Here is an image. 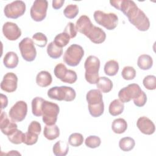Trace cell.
Masks as SVG:
<instances>
[{
	"mask_svg": "<svg viewBox=\"0 0 156 156\" xmlns=\"http://www.w3.org/2000/svg\"><path fill=\"white\" fill-rule=\"evenodd\" d=\"M137 65L142 70H148L153 65L152 58L149 55L142 54L138 58Z\"/></svg>",
	"mask_w": 156,
	"mask_h": 156,
	"instance_id": "603a6c76",
	"label": "cell"
},
{
	"mask_svg": "<svg viewBox=\"0 0 156 156\" xmlns=\"http://www.w3.org/2000/svg\"><path fill=\"white\" fill-rule=\"evenodd\" d=\"M104 73L109 76H115L119 71L118 62L115 60H110L107 62L104 65Z\"/></svg>",
	"mask_w": 156,
	"mask_h": 156,
	"instance_id": "4316f807",
	"label": "cell"
},
{
	"mask_svg": "<svg viewBox=\"0 0 156 156\" xmlns=\"http://www.w3.org/2000/svg\"><path fill=\"white\" fill-rule=\"evenodd\" d=\"M134 104L138 107H141L144 106L147 101V96L146 93L142 90L140 95L135 99L133 100Z\"/></svg>",
	"mask_w": 156,
	"mask_h": 156,
	"instance_id": "7bdbcfd3",
	"label": "cell"
},
{
	"mask_svg": "<svg viewBox=\"0 0 156 156\" xmlns=\"http://www.w3.org/2000/svg\"><path fill=\"white\" fill-rule=\"evenodd\" d=\"M84 68L85 69V78L87 82L90 84H96L99 79V59L94 55L88 56L85 62Z\"/></svg>",
	"mask_w": 156,
	"mask_h": 156,
	"instance_id": "277c9868",
	"label": "cell"
},
{
	"mask_svg": "<svg viewBox=\"0 0 156 156\" xmlns=\"http://www.w3.org/2000/svg\"><path fill=\"white\" fill-rule=\"evenodd\" d=\"M68 143L60 140L56 142L52 147L53 153L56 156H65L68 154Z\"/></svg>",
	"mask_w": 156,
	"mask_h": 156,
	"instance_id": "cb8c5ba5",
	"label": "cell"
},
{
	"mask_svg": "<svg viewBox=\"0 0 156 156\" xmlns=\"http://www.w3.org/2000/svg\"><path fill=\"white\" fill-rule=\"evenodd\" d=\"M44 136L49 140H54L60 135V130L58 127L54 125H46L43 130Z\"/></svg>",
	"mask_w": 156,
	"mask_h": 156,
	"instance_id": "ffe728a7",
	"label": "cell"
},
{
	"mask_svg": "<svg viewBox=\"0 0 156 156\" xmlns=\"http://www.w3.org/2000/svg\"><path fill=\"white\" fill-rule=\"evenodd\" d=\"M52 81V76L47 71H41L37 75L36 83L39 87H46L51 84Z\"/></svg>",
	"mask_w": 156,
	"mask_h": 156,
	"instance_id": "ac0fdd59",
	"label": "cell"
},
{
	"mask_svg": "<svg viewBox=\"0 0 156 156\" xmlns=\"http://www.w3.org/2000/svg\"><path fill=\"white\" fill-rule=\"evenodd\" d=\"M64 32L67 34L70 38H73L77 35V30L74 24L72 22H69L64 29Z\"/></svg>",
	"mask_w": 156,
	"mask_h": 156,
	"instance_id": "60d3db41",
	"label": "cell"
},
{
	"mask_svg": "<svg viewBox=\"0 0 156 156\" xmlns=\"http://www.w3.org/2000/svg\"><path fill=\"white\" fill-rule=\"evenodd\" d=\"M122 78L127 80L133 79L136 76V71L132 66H127L124 67L121 72Z\"/></svg>",
	"mask_w": 156,
	"mask_h": 156,
	"instance_id": "8d00e7d4",
	"label": "cell"
},
{
	"mask_svg": "<svg viewBox=\"0 0 156 156\" xmlns=\"http://www.w3.org/2000/svg\"><path fill=\"white\" fill-rule=\"evenodd\" d=\"M76 29L95 44L102 43L105 40V32L101 28L94 26L87 15H83L79 17L76 23Z\"/></svg>",
	"mask_w": 156,
	"mask_h": 156,
	"instance_id": "7a4b0ae2",
	"label": "cell"
},
{
	"mask_svg": "<svg viewBox=\"0 0 156 156\" xmlns=\"http://www.w3.org/2000/svg\"><path fill=\"white\" fill-rule=\"evenodd\" d=\"M47 53L51 58L57 59L62 56L63 49L57 46L54 41H52L49 43L47 46Z\"/></svg>",
	"mask_w": 156,
	"mask_h": 156,
	"instance_id": "484cf974",
	"label": "cell"
},
{
	"mask_svg": "<svg viewBox=\"0 0 156 156\" xmlns=\"http://www.w3.org/2000/svg\"><path fill=\"white\" fill-rule=\"evenodd\" d=\"M112 6L121 11L129 22L140 31H147L150 27V21L143 10L130 0H111Z\"/></svg>",
	"mask_w": 156,
	"mask_h": 156,
	"instance_id": "6da1fadb",
	"label": "cell"
},
{
	"mask_svg": "<svg viewBox=\"0 0 156 156\" xmlns=\"http://www.w3.org/2000/svg\"><path fill=\"white\" fill-rule=\"evenodd\" d=\"M24 134V133H23L21 130L16 129L9 135H7V138L12 143L15 144H20L23 143Z\"/></svg>",
	"mask_w": 156,
	"mask_h": 156,
	"instance_id": "f546056e",
	"label": "cell"
},
{
	"mask_svg": "<svg viewBox=\"0 0 156 156\" xmlns=\"http://www.w3.org/2000/svg\"><path fill=\"white\" fill-rule=\"evenodd\" d=\"M18 77L13 73H7L4 77L1 83V88L2 90L7 92H14L17 88Z\"/></svg>",
	"mask_w": 156,
	"mask_h": 156,
	"instance_id": "9a60e30c",
	"label": "cell"
},
{
	"mask_svg": "<svg viewBox=\"0 0 156 156\" xmlns=\"http://www.w3.org/2000/svg\"><path fill=\"white\" fill-rule=\"evenodd\" d=\"M135 145V140L131 137L122 138L119 141V148L124 152H128L133 149Z\"/></svg>",
	"mask_w": 156,
	"mask_h": 156,
	"instance_id": "f1b7e54d",
	"label": "cell"
},
{
	"mask_svg": "<svg viewBox=\"0 0 156 156\" xmlns=\"http://www.w3.org/2000/svg\"><path fill=\"white\" fill-rule=\"evenodd\" d=\"M67 68L66 67V66L62 63H60L58 64H57L54 69V73L55 76L58 78V79H60V80H62L67 71Z\"/></svg>",
	"mask_w": 156,
	"mask_h": 156,
	"instance_id": "ab89813d",
	"label": "cell"
},
{
	"mask_svg": "<svg viewBox=\"0 0 156 156\" xmlns=\"http://www.w3.org/2000/svg\"><path fill=\"white\" fill-rule=\"evenodd\" d=\"M38 139V135L32 133V132H27L24 134L23 143L26 144V145L31 146L35 144L37 142Z\"/></svg>",
	"mask_w": 156,
	"mask_h": 156,
	"instance_id": "74e56055",
	"label": "cell"
},
{
	"mask_svg": "<svg viewBox=\"0 0 156 156\" xmlns=\"http://www.w3.org/2000/svg\"><path fill=\"white\" fill-rule=\"evenodd\" d=\"M60 112L59 106L54 102L44 100L42 105V119L46 125H54Z\"/></svg>",
	"mask_w": 156,
	"mask_h": 156,
	"instance_id": "ba28073f",
	"label": "cell"
},
{
	"mask_svg": "<svg viewBox=\"0 0 156 156\" xmlns=\"http://www.w3.org/2000/svg\"><path fill=\"white\" fill-rule=\"evenodd\" d=\"M101 92L98 89H93L88 91L86 99L88 104L90 114L94 118L101 116L104 111V104Z\"/></svg>",
	"mask_w": 156,
	"mask_h": 156,
	"instance_id": "3957f363",
	"label": "cell"
},
{
	"mask_svg": "<svg viewBox=\"0 0 156 156\" xmlns=\"http://www.w3.org/2000/svg\"><path fill=\"white\" fill-rule=\"evenodd\" d=\"M1 96V110L5 108L8 105V99L7 96L2 93L0 94Z\"/></svg>",
	"mask_w": 156,
	"mask_h": 156,
	"instance_id": "f6af8a7d",
	"label": "cell"
},
{
	"mask_svg": "<svg viewBox=\"0 0 156 156\" xmlns=\"http://www.w3.org/2000/svg\"><path fill=\"white\" fill-rule=\"evenodd\" d=\"M19 58L17 54L13 51L6 53L3 58V63L4 66L9 69H13L18 66Z\"/></svg>",
	"mask_w": 156,
	"mask_h": 156,
	"instance_id": "d6986e66",
	"label": "cell"
},
{
	"mask_svg": "<svg viewBox=\"0 0 156 156\" xmlns=\"http://www.w3.org/2000/svg\"><path fill=\"white\" fill-rule=\"evenodd\" d=\"M69 40H70L69 36L65 32H63L62 33L58 34L55 37L54 42L58 47L63 48L66 46L69 43Z\"/></svg>",
	"mask_w": 156,
	"mask_h": 156,
	"instance_id": "4dcf8cb0",
	"label": "cell"
},
{
	"mask_svg": "<svg viewBox=\"0 0 156 156\" xmlns=\"http://www.w3.org/2000/svg\"><path fill=\"white\" fill-rule=\"evenodd\" d=\"M136 126L140 132L145 135H152L155 130V124L146 116L140 117L137 120Z\"/></svg>",
	"mask_w": 156,
	"mask_h": 156,
	"instance_id": "2e32d148",
	"label": "cell"
},
{
	"mask_svg": "<svg viewBox=\"0 0 156 156\" xmlns=\"http://www.w3.org/2000/svg\"><path fill=\"white\" fill-rule=\"evenodd\" d=\"M48 96L51 99L70 102L76 98V93L70 87H53L48 91Z\"/></svg>",
	"mask_w": 156,
	"mask_h": 156,
	"instance_id": "5b68a950",
	"label": "cell"
},
{
	"mask_svg": "<svg viewBox=\"0 0 156 156\" xmlns=\"http://www.w3.org/2000/svg\"><path fill=\"white\" fill-rule=\"evenodd\" d=\"M77 79V76L76 73L71 69H68L63 78L61 80L62 82L66 83L72 84L76 82Z\"/></svg>",
	"mask_w": 156,
	"mask_h": 156,
	"instance_id": "f35d334b",
	"label": "cell"
},
{
	"mask_svg": "<svg viewBox=\"0 0 156 156\" xmlns=\"http://www.w3.org/2000/svg\"><path fill=\"white\" fill-rule=\"evenodd\" d=\"M41 131V126L40 122L36 121H32L28 127L27 132L39 135Z\"/></svg>",
	"mask_w": 156,
	"mask_h": 156,
	"instance_id": "b9f144b4",
	"label": "cell"
},
{
	"mask_svg": "<svg viewBox=\"0 0 156 156\" xmlns=\"http://www.w3.org/2000/svg\"><path fill=\"white\" fill-rule=\"evenodd\" d=\"M112 81L107 77H101L96 83L98 89L102 93H107L110 92L113 88Z\"/></svg>",
	"mask_w": 156,
	"mask_h": 156,
	"instance_id": "44dd1931",
	"label": "cell"
},
{
	"mask_svg": "<svg viewBox=\"0 0 156 156\" xmlns=\"http://www.w3.org/2000/svg\"><path fill=\"white\" fill-rule=\"evenodd\" d=\"M44 99L41 97H35L32 101V112L35 116H42V105Z\"/></svg>",
	"mask_w": 156,
	"mask_h": 156,
	"instance_id": "83f0119b",
	"label": "cell"
},
{
	"mask_svg": "<svg viewBox=\"0 0 156 156\" xmlns=\"http://www.w3.org/2000/svg\"><path fill=\"white\" fill-rule=\"evenodd\" d=\"M93 16L98 24L107 30H113L117 27L118 17L114 13H105L101 10H96L94 12Z\"/></svg>",
	"mask_w": 156,
	"mask_h": 156,
	"instance_id": "52a82bcc",
	"label": "cell"
},
{
	"mask_svg": "<svg viewBox=\"0 0 156 156\" xmlns=\"http://www.w3.org/2000/svg\"><path fill=\"white\" fill-rule=\"evenodd\" d=\"M65 2L64 0H53L52 2V8L55 10L60 9Z\"/></svg>",
	"mask_w": 156,
	"mask_h": 156,
	"instance_id": "ee69618b",
	"label": "cell"
},
{
	"mask_svg": "<svg viewBox=\"0 0 156 156\" xmlns=\"http://www.w3.org/2000/svg\"><path fill=\"white\" fill-rule=\"evenodd\" d=\"M141 89L136 83H131L121 89L118 93V98L122 103L129 102L131 99H136L141 93Z\"/></svg>",
	"mask_w": 156,
	"mask_h": 156,
	"instance_id": "7c38bea8",
	"label": "cell"
},
{
	"mask_svg": "<svg viewBox=\"0 0 156 156\" xmlns=\"http://www.w3.org/2000/svg\"><path fill=\"white\" fill-rule=\"evenodd\" d=\"M0 128L2 133L7 136L15 129H17L18 126L15 122L8 118L5 112L2 111L1 113Z\"/></svg>",
	"mask_w": 156,
	"mask_h": 156,
	"instance_id": "e0dca14e",
	"label": "cell"
},
{
	"mask_svg": "<svg viewBox=\"0 0 156 156\" xmlns=\"http://www.w3.org/2000/svg\"><path fill=\"white\" fill-rule=\"evenodd\" d=\"M23 58L27 62H32L37 56V51L33 40L26 37L23 38L18 45Z\"/></svg>",
	"mask_w": 156,
	"mask_h": 156,
	"instance_id": "9c48e42d",
	"label": "cell"
},
{
	"mask_svg": "<svg viewBox=\"0 0 156 156\" xmlns=\"http://www.w3.org/2000/svg\"><path fill=\"white\" fill-rule=\"evenodd\" d=\"M27 113V105L23 101H17L10 109L9 115L14 122H21L24 119Z\"/></svg>",
	"mask_w": 156,
	"mask_h": 156,
	"instance_id": "4fadbf2b",
	"label": "cell"
},
{
	"mask_svg": "<svg viewBox=\"0 0 156 156\" xmlns=\"http://www.w3.org/2000/svg\"><path fill=\"white\" fill-rule=\"evenodd\" d=\"M26 12V4L23 1H15L7 4L4 9L5 16L8 18L16 19Z\"/></svg>",
	"mask_w": 156,
	"mask_h": 156,
	"instance_id": "30bf717a",
	"label": "cell"
},
{
	"mask_svg": "<svg viewBox=\"0 0 156 156\" xmlns=\"http://www.w3.org/2000/svg\"><path fill=\"white\" fill-rule=\"evenodd\" d=\"M32 40L37 46L43 48L46 46L48 39L46 36L41 32H37L32 36Z\"/></svg>",
	"mask_w": 156,
	"mask_h": 156,
	"instance_id": "836d02e7",
	"label": "cell"
},
{
	"mask_svg": "<svg viewBox=\"0 0 156 156\" xmlns=\"http://www.w3.org/2000/svg\"><path fill=\"white\" fill-rule=\"evenodd\" d=\"M127 129V123L123 118H117L113 120L112 124L113 132L117 134H121Z\"/></svg>",
	"mask_w": 156,
	"mask_h": 156,
	"instance_id": "d4e9b609",
	"label": "cell"
},
{
	"mask_svg": "<svg viewBox=\"0 0 156 156\" xmlns=\"http://www.w3.org/2000/svg\"><path fill=\"white\" fill-rule=\"evenodd\" d=\"M84 55L83 48L77 44L70 45L65 52L63 60L70 66H77Z\"/></svg>",
	"mask_w": 156,
	"mask_h": 156,
	"instance_id": "8992f818",
	"label": "cell"
},
{
	"mask_svg": "<svg viewBox=\"0 0 156 156\" xmlns=\"http://www.w3.org/2000/svg\"><path fill=\"white\" fill-rule=\"evenodd\" d=\"M83 136L81 133H73L71 134L68 138V143L73 147H78L82 144Z\"/></svg>",
	"mask_w": 156,
	"mask_h": 156,
	"instance_id": "d6a6232c",
	"label": "cell"
},
{
	"mask_svg": "<svg viewBox=\"0 0 156 156\" xmlns=\"http://www.w3.org/2000/svg\"><path fill=\"white\" fill-rule=\"evenodd\" d=\"M101 143V138L96 135H90L88 136L85 141V145L90 148L94 149L98 147Z\"/></svg>",
	"mask_w": 156,
	"mask_h": 156,
	"instance_id": "e575fe53",
	"label": "cell"
},
{
	"mask_svg": "<svg viewBox=\"0 0 156 156\" xmlns=\"http://www.w3.org/2000/svg\"><path fill=\"white\" fill-rule=\"evenodd\" d=\"M79 13V7L76 4H69L63 10L65 17L69 19L74 18Z\"/></svg>",
	"mask_w": 156,
	"mask_h": 156,
	"instance_id": "1f68e13d",
	"label": "cell"
},
{
	"mask_svg": "<svg viewBox=\"0 0 156 156\" xmlns=\"http://www.w3.org/2000/svg\"><path fill=\"white\" fill-rule=\"evenodd\" d=\"M124 109V103L120 101L119 99H116L110 102L108 107V112L111 115L116 116L121 115L123 112Z\"/></svg>",
	"mask_w": 156,
	"mask_h": 156,
	"instance_id": "7402d4cb",
	"label": "cell"
},
{
	"mask_svg": "<svg viewBox=\"0 0 156 156\" xmlns=\"http://www.w3.org/2000/svg\"><path fill=\"white\" fill-rule=\"evenodd\" d=\"M144 87L149 90H154L156 88V77L153 75L146 76L143 80Z\"/></svg>",
	"mask_w": 156,
	"mask_h": 156,
	"instance_id": "d590c367",
	"label": "cell"
},
{
	"mask_svg": "<svg viewBox=\"0 0 156 156\" xmlns=\"http://www.w3.org/2000/svg\"><path fill=\"white\" fill-rule=\"evenodd\" d=\"M5 155H21V154L20 152H18L17 151H11L10 152L5 154Z\"/></svg>",
	"mask_w": 156,
	"mask_h": 156,
	"instance_id": "bcb514c9",
	"label": "cell"
},
{
	"mask_svg": "<svg viewBox=\"0 0 156 156\" xmlns=\"http://www.w3.org/2000/svg\"><path fill=\"white\" fill-rule=\"evenodd\" d=\"M2 33L4 36L9 40L15 41L21 35V30L16 23L6 22L2 26Z\"/></svg>",
	"mask_w": 156,
	"mask_h": 156,
	"instance_id": "5bb4252c",
	"label": "cell"
},
{
	"mask_svg": "<svg viewBox=\"0 0 156 156\" xmlns=\"http://www.w3.org/2000/svg\"><path fill=\"white\" fill-rule=\"evenodd\" d=\"M48 2L46 0H36L30 8V15L32 19L37 22L42 21L46 16Z\"/></svg>",
	"mask_w": 156,
	"mask_h": 156,
	"instance_id": "8fae6325",
	"label": "cell"
}]
</instances>
